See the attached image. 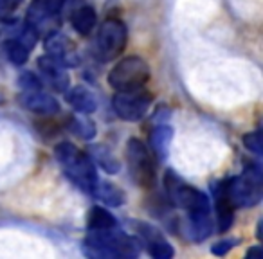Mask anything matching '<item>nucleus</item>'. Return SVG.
I'll list each match as a JSON object with an SVG mask.
<instances>
[{"mask_svg":"<svg viewBox=\"0 0 263 259\" xmlns=\"http://www.w3.org/2000/svg\"><path fill=\"white\" fill-rule=\"evenodd\" d=\"M150 77V65L141 56H126L110 69L108 85L116 92L139 90V88H144Z\"/></svg>","mask_w":263,"mask_h":259,"instance_id":"nucleus-6","label":"nucleus"},{"mask_svg":"<svg viewBox=\"0 0 263 259\" xmlns=\"http://www.w3.org/2000/svg\"><path fill=\"white\" fill-rule=\"evenodd\" d=\"M18 85H20V88H22V92L40 90V88H44V81L33 72H24L22 76L18 77Z\"/></svg>","mask_w":263,"mask_h":259,"instance_id":"nucleus-24","label":"nucleus"},{"mask_svg":"<svg viewBox=\"0 0 263 259\" xmlns=\"http://www.w3.org/2000/svg\"><path fill=\"white\" fill-rule=\"evenodd\" d=\"M164 189L168 202L182 209L187 216V232L193 241H205L213 234L215 223L211 216V204L204 191L190 186L177 173L166 171Z\"/></svg>","mask_w":263,"mask_h":259,"instance_id":"nucleus-1","label":"nucleus"},{"mask_svg":"<svg viewBox=\"0 0 263 259\" xmlns=\"http://www.w3.org/2000/svg\"><path fill=\"white\" fill-rule=\"evenodd\" d=\"M65 99L78 113H85V115H90L98 110V97L94 95V92L88 90L83 85H76L72 88H67Z\"/></svg>","mask_w":263,"mask_h":259,"instance_id":"nucleus-15","label":"nucleus"},{"mask_svg":"<svg viewBox=\"0 0 263 259\" xmlns=\"http://www.w3.org/2000/svg\"><path fill=\"white\" fill-rule=\"evenodd\" d=\"M117 227V220L108 209L101 205H94L87 212V229L88 230H103V229H114Z\"/></svg>","mask_w":263,"mask_h":259,"instance_id":"nucleus-19","label":"nucleus"},{"mask_svg":"<svg viewBox=\"0 0 263 259\" xmlns=\"http://www.w3.org/2000/svg\"><path fill=\"white\" fill-rule=\"evenodd\" d=\"M38 70H40L44 85H49L52 90L65 92L70 87V76L67 72V67H63L49 54L38 58Z\"/></svg>","mask_w":263,"mask_h":259,"instance_id":"nucleus-12","label":"nucleus"},{"mask_svg":"<svg viewBox=\"0 0 263 259\" xmlns=\"http://www.w3.org/2000/svg\"><path fill=\"white\" fill-rule=\"evenodd\" d=\"M92 196L98 198L105 205H110V207H121L126 202V193L108 180H103V182L98 180L94 191H92Z\"/></svg>","mask_w":263,"mask_h":259,"instance_id":"nucleus-18","label":"nucleus"},{"mask_svg":"<svg viewBox=\"0 0 263 259\" xmlns=\"http://www.w3.org/2000/svg\"><path fill=\"white\" fill-rule=\"evenodd\" d=\"M54 158L74 186H78L85 193L92 194L99 178L90 155L74 146L72 143H60L54 148Z\"/></svg>","mask_w":263,"mask_h":259,"instance_id":"nucleus-3","label":"nucleus"},{"mask_svg":"<svg viewBox=\"0 0 263 259\" xmlns=\"http://www.w3.org/2000/svg\"><path fill=\"white\" fill-rule=\"evenodd\" d=\"M83 252L90 257L110 259H134L139 257L141 243L137 237L114 229L88 230L83 240Z\"/></svg>","mask_w":263,"mask_h":259,"instance_id":"nucleus-2","label":"nucleus"},{"mask_svg":"<svg viewBox=\"0 0 263 259\" xmlns=\"http://www.w3.org/2000/svg\"><path fill=\"white\" fill-rule=\"evenodd\" d=\"M136 232L137 240L141 245H144L148 254L155 259H172L175 255L172 243L164 237V234L157 229V227L150 225L144 222H136Z\"/></svg>","mask_w":263,"mask_h":259,"instance_id":"nucleus-10","label":"nucleus"},{"mask_svg":"<svg viewBox=\"0 0 263 259\" xmlns=\"http://www.w3.org/2000/svg\"><path fill=\"white\" fill-rule=\"evenodd\" d=\"M128 42L126 24L119 18H106L96 36V52L101 62H112L119 58Z\"/></svg>","mask_w":263,"mask_h":259,"instance_id":"nucleus-7","label":"nucleus"},{"mask_svg":"<svg viewBox=\"0 0 263 259\" xmlns=\"http://www.w3.org/2000/svg\"><path fill=\"white\" fill-rule=\"evenodd\" d=\"M70 0H33L26 13V24L31 26L38 34L42 31L58 29L62 24V13Z\"/></svg>","mask_w":263,"mask_h":259,"instance_id":"nucleus-8","label":"nucleus"},{"mask_svg":"<svg viewBox=\"0 0 263 259\" xmlns=\"http://www.w3.org/2000/svg\"><path fill=\"white\" fill-rule=\"evenodd\" d=\"M90 158H96L99 168L105 169V171L110 173V175H116V173L121 169V164H119V161H117L116 153H114L108 146H105V144H101V146H92Z\"/></svg>","mask_w":263,"mask_h":259,"instance_id":"nucleus-20","label":"nucleus"},{"mask_svg":"<svg viewBox=\"0 0 263 259\" xmlns=\"http://www.w3.org/2000/svg\"><path fill=\"white\" fill-rule=\"evenodd\" d=\"M45 51L51 58L60 62L63 67H76L80 63L76 54V45L67 34L60 33V31H52L47 33L45 36Z\"/></svg>","mask_w":263,"mask_h":259,"instance_id":"nucleus-11","label":"nucleus"},{"mask_svg":"<svg viewBox=\"0 0 263 259\" xmlns=\"http://www.w3.org/2000/svg\"><path fill=\"white\" fill-rule=\"evenodd\" d=\"M18 101L26 110H29V112H33V113H40V115H45V117L56 115V113L60 112V103L56 101V97H52L51 94L44 92V88H40V90L22 92Z\"/></svg>","mask_w":263,"mask_h":259,"instance_id":"nucleus-13","label":"nucleus"},{"mask_svg":"<svg viewBox=\"0 0 263 259\" xmlns=\"http://www.w3.org/2000/svg\"><path fill=\"white\" fill-rule=\"evenodd\" d=\"M243 146L247 148L251 153H254L256 157H261V132L254 130V132H251V133H245Z\"/></svg>","mask_w":263,"mask_h":259,"instance_id":"nucleus-23","label":"nucleus"},{"mask_svg":"<svg viewBox=\"0 0 263 259\" xmlns=\"http://www.w3.org/2000/svg\"><path fill=\"white\" fill-rule=\"evenodd\" d=\"M226 180V189L234 207H256L263 198V173L259 164L249 162L238 176Z\"/></svg>","mask_w":263,"mask_h":259,"instance_id":"nucleus-4","label":"nucleus"},{"mask_svg":"<svg viewBox=\"0 0 263 259\" xmlns=\"http://www.w3.org/2000/svg\"><path fill=\"white\" fill-rule=\"evenodd\" d=\"M247 257L249 259H261L263 257V248L259 247V245L258 247H252L251 250L247 252Z\"/></svg>","mask_w":263,"mask_h":259,"instance_id":"nucleus-26","label":"nucleus"},{"mask_svg":"<svg viewBox=\"0 0 263 259\" xmlns=\"http://www.w3.org/2000/svg\"><path fill=\"white\" fill-rule=\"evenodd\" d=\"M173 141V128L168 123H159L154 126L150 132V148L152 153L159 158V161H166L170 155V148H172Z\"/></svg>","mask_w":263,"mask_h":259,"instance_id":"nucleus-16","label":"nucleus"},{"mask_svg":"<svg viewBox=\"0 0 263 259\" xmlns=\"http://www.w3.org/2000/svg\"><path fill=\"white\" fill-rule=\"evenodd\" d=\"M67 128L70 130V133H74V135L83 141H92L96 137V133H98L94 121L90 117L83 115H70L67 119Z\"/></svg>","mask_w":263,"mask_h":259,"instance_id":"nucleus-21","label":"nucleus"},{"mask_svg":"<svg viewBox=\"0 0 263 259\" xmlns=\"http://www.w3.org/2000/svg\"><path fill=\"white\" fill-rule=\"evenodd\" d=\"M96 24H98V15H96V9L92 6L85 4L80 6L72 11L70 15V26L81 36H88V34L94 31Z\"/></svg>","mask_w":263,"mask_h":259,"instance_id":"nucleus-17","label":"nucleus"},{"mask_svg":"<svg viewBox=\"0 0 263 259\" xmlns=\"http://www.w3.org/2000/svg\"><path fill=\"white\" fill-rule=\"evenodd\" d=\"M236 243H238V240H233V237H231V240H222V241H218V243L213 245L211 252L215 255H220V257H222V255H226Z\"/></svg>","mask_w":263,"mask_h":259,"instance_id":"nucleus-25","label":"nucleus"},{"mask_svg":"<svg viewBox=\"0 0 263 259\" xmlns=\"http://www.w3.org/2000/svg\"><path fill=\"white\" fill-rule=\"evenodd\" d=\"M213 191H215L216 227H218V232H227L234 223V204L227 194L226 180L216 184Z\"/></svg>","mask_w":263,"mask_h":259,"instance_id":"nucleus-14","label":"nucleus"},{"mask_svg":"<svg viewBox=\"0 0 263 259\" xmlns=\"http://www.w3.org/2000/svg\"><path fill=\"white\" fill-rule=\"evenodd\" d=\"M128 173L134 184L141 189H154L157 184V164H155V155L141 139L130 137L126 141V150H124Z\"/></svg>","mask_w":263,"mask_h":259,"instance_id":"nucleus-5","label":"nucleus"},{"mask_svg":"<svg viewBox=\"0 0 263 259\" xmlns=\"http://www.w3.org/2000/svg\"><path fill=\"white\" fill-rule=\"evenodd\" d=\"M154 95L144 88H139V90L116 92L112 97V106L119 119L126 123H137L148 113Z\"/></svg>","mask_w":263,"mask_h":259,"instance_id":"nucleus-9","label":"nucleus"},{"mask_svg":"<svg viewBox=\"0 0 263 259\" xmlns=\"http://www.w3.org/2000/svg\"><path fill=\"white\" fill-rule=\"evenodd\" d=\"M4 52L13 65L20 67V65H26V63L29 62L31 49L27 47V45H24L20 40H16V38H9V40L4 42Z\"/></svg>","mask_w":263,"mask_h":259,"instance_id":"nucleus-22","label":"nucleus"}]
</instances>
